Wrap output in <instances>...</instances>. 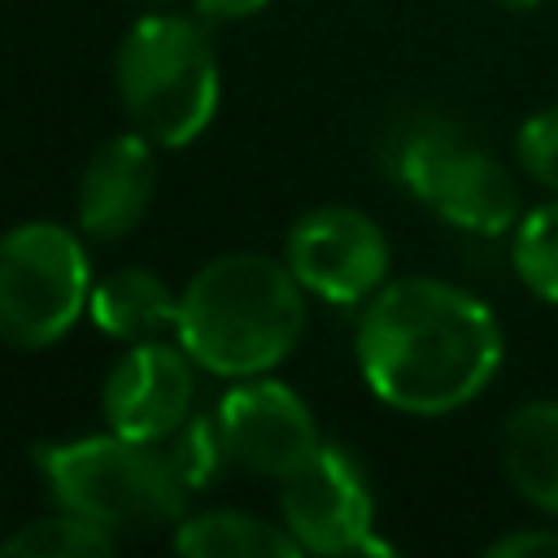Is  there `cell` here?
Returning <instances> with one entry per match:
<instances>
[{
	"instance_id": "cell-8",
	"label": "cell",
	"mask_w": 558,
	"mask_h": 558,
	"mask_svg": "<svg viewBox=\"0 0 558 558\" xmlns=\"http://www.w3.org/2000/svg\"><path fill=\"white\" fill-rule=\"evenodd\" d=\"M296 283L327 305H366L388 283V235L353 205H318L301 214L283 240Z\"/></svg>"
},
{
	"instance_id": "cell-4",
	"label": "cell",
	"mask_w": 558,
	"mask_h": 558,
	"mask_svg": "<svg viewBox=\"0 0 558 558\" xmlns=\"http://www.w3.org/2000/svg\"><path fill=\"white\" fill-rule=\"evenodd\" d=\"M118 96L140 135L192 144L218 109V57L201 17L144 13L118 44Z\"/></svg>"
},
{
	"instance_id": "cell-13",
	"label": "cell",
	"mask_w": 558,
	"mask_h": 558,
	"mask_svg": "<svg viewBox=\"0 0 558 558\" xmlns=\"http://www.w3.org/2000/svg\"><path fill=\"white\" fill-rule=\"evenodd\" d=\"M501 471L523 501L558 514V401H527L506 418Z\"/></svg>"
},
{
	"instance_id": "cell-11",
	"label": "cell",
	"mask_w": 558,
	"mask_h": 558,
	"mask_svg": "<svg viewBox=\"0 0 558 558\" xmlns=\"http://www.w3.org/2000/svg\"><path fill=\"white\" fill-rule=\"evenodd\" d=\"M157 192V157L153 140L140 131L105 140L78 183V227L92 240H122L131 235Z\"/></svg>"
},
{
	"instance_id": "cell-5",
	"label": "cell",
	"mask_w": 558,
	"mask_h": 558,
	"mask_svg": "<svg viewBox=\"0 0 558 558\" xmlns=\"http://www.w3.org/2000/svg\"><path fill=\"white\" fill-rule=\"evenodd\" d=\"M384 161L414 201L458 231L501 235L523 218L506 166L440 113L401 118L384 140Z\"/></svg>"
},
{
	"instance_id": "cell-1",
	"label": "cell",
	"mask_w": 558,
	"mask_h": 558,
	"mask_svg": "<svg viewBox=\"0 0 558 558\" xmlns=\"http://www.w3.org/2000/svg\"><path fill=\"white\" fill-rule=\"evenodd\" d=\"M366 388L405 414H449L475 401L501 366L493 310L458 283L410 275L384 283L357 318Z\"/></svg>"
},
{
	"instance_id": "cell-9",
	"label": "cell",
	"mask_w": 558,
	"mask_h": 558,
	"mask_svg": "<svg viewBox=\"0 0 558 558\" xmlns=\"http://www.w3.org/2000/svg\"><path fill=\"white\" fill-rule=\"evenodd\" d=\"M214 414H218V432L227 440L231 462L248 466L253 475L288 480L296 466H305L323 449L310 405L270 375H248L231 384Z\"/></svg>"
},
{
	"instance_id": "cell-10",
	"label": "cell",
	"mask_w": 558,
	"mask_h": 558,
	"mask_svg": "<svg viewBox=\"0 0 558 558\" xmlns=\"http://www.w3.org/2000/svg\"><path fill=\"white\" fill-rule=\"evenodd\" d=\"M192 353L170 340H135L105 375V418L135 440H166L196 401Z\"/></svg>"
},
{
	"instance_id": "cell-17",
	"label": "cell",
	"mask_w": 558,
	"mask_h": 558,
	"mask_svg": "<svg viewBox=\"0 0 558 558\" xmlns=\"http://www.w3.org/2000/svg\"><path fill=\"white\" fill-rule=\"evenodd\" d=\"M157 445L170 453L179 480H183L192 493L205 488V484L231 462L227 440H222V432H218V414H187V418H183L166 440H157Z\"/></svg>"
},
{
	"instance_id": "cell-20",
	"label": "cell",
	"mask_w": 558,
	"mask_h": 558,
	"mask_svg": "<svg viewBox=\"0 0 558 558\" xmlns=\"http://www.w3.org/2000/svg\"><path fill=\"white\" fill-rule=\"evenodd\" d=\"M196 4V17L218 26V22H244L253 13H262L270 0H192Z\"/></svg>"
},
{
	"instance_id": "cell-16",
	"label": "cell",
	"mask_w": 558,
	"mask_h": 558,
	"mask_svg": "<svg viewBox=\"0 0 558 558\" xmlns=\"http://www.w3.org/2000/svg\"><path fill=\"white\" fill-rule=\"evenodd\" d=\"M510 266L527 292L558 305V201H545L514 222Z\"/></svg>"
},
{
	"instance_id": "cell-14",
	"label": "cell",
	"mask_w": 558,
	"mask_h": 558,
	"mask_svg": "<svg viewBox=\"0 0 558 558\" xmlns=\"http://www.w3.org/2000/svg\"><path fill=\"white\" fill-rule=\"evenodd\" d=\"M174 549L187 558H296L301 545L283 523L244 510H205L179 519Z\"/></svg>"
},
{
	"instance_id": "cell-3",
	"label": "cell",
	"mask_w": 558,
	"mask_h": 558,
	"mask_svg": "<svg viewBox=\"0 0 558 558\" xmlns=\"http://www.w3.org/2000/svg\"><path fill=\"white\" fill-rule=\"evenodd\" d=\"M52 501L105 523L109 532L179 523L192 488L179 480L170 453L109 427V436H78L31 449Z\"/></svg>"
},
{
	"instance_id": "cell-19",
	"label": "cell",
	"mask_w": 558,
	"mask_h": 558,
	"mask_svg": "<svg viewBox=\"0 0 558 558\" xmlns=\"http://www.w3.org/2000/svg\"><path fill=\"white\" fill-rule=\"evenodd\" d=\"M558 554V532L549 527H519L488 545V558H545Z\"/></svg>"
},
{
	"instance_id": "cell-6",
	"label": "cell",
	"mask_w": 558,
	"mask_h": 558,
	"mask_svg": "<svg viewBox=\"0 0 558 558\" xmlns=\"http://www.w3.org/2000/svg\"><path fill=\"white\" fill-rule=\"evenodd\" d=\"M92 262L61 222H22L0 235V340L13 349L57 344L92 301Z\"/></svg>"
},
{
	"instance_id": "cell-18",
	"label": "cell",
	"mask_w": 558,
	"mask_h": 558,
	"mask_svg": "<svg viewBox=\"0 0 558 558\" xmlns=\"http://www.w3.org/2000/svg\"><path fill=\"white\" fill-rule=\"evenodd\" d=\"M514 153H519V166L558 196V109H541L532 113L523 126H519V140H514Z\"/></svg>"
},
{
	"instance_id": "cell-2",
	"label": "cell",
	"mask_w": 558,
	"mask_h": 558,
	"mask_svg": "<svg viewBox=\"0 0 558 558\" xmlns=\"http://www.w3.org/2000/svg\"><path fill=\"white\" fill-rule=\"evenodd\" d=\"M305 296L283 257L222 253L183 283L174 340L209 375H266L296 349Z\"/></svg>"
},
{
	"instance_id": "cell-7",
	"label": "cell",
	"mask_w": 558,
	"mask_h": 558,
	"mask_svg": "<svg viewBox=\"0 0 558 558\" xmlns=\"http://www.w3.org/2000/svg\"><path fill=\"white\" fill-rule=\"evenodd\" d=\"M279 484V519L301 554H392V545L375 536V501L349 449L323 445Z\"/></svg>"
},
{
	"instance_id": "cell-15",
	"label": "cell",
	"mask_w": 558,
	"mask_h": 558,
	"mask_svg": "<svg viewBox=\"0 0 558 558\" xmlns=\"http://www.w3.org/2000/svg\"><path fill=\"white\" fill-rule=\"evenodd\" d=\"M113 545L118 541L105 523L57 506V514L31 519L13 536H4L0 554H13V558H105V554H113Z\"/></svg>"
},
{
	"instance_id": "cell-21",
	"label": "cell",
	"mask_w": 558,
	"mask_h": 558,
	"mask_svg": "<svg viewBox=\"0 0 558 558\" xmlns=\"http://www.w3.org/2000/svg\"><path fill=\"white\" fill-rule=\"evenodd\" d=\"M501 9H510V13H527V9H541L545 0H497Z\"/></svg>"
},
{
	"instance_id": "cell-12",
	"label": "cell",
	"mask_w": 558,
	"mask_h": 558,
	"mask_svg": "<svg viewBox=\"0 0 558 558\" xmlns=\"http://www.w3.org/2000/svg\"><path fill=\"white\" fill-rule=\"evenodd\" d=\"M87 318L122 344L157 340L179 327V292H170V283L157 270L122 266L92 283Z\"/></svg>"
}]
</instances>
